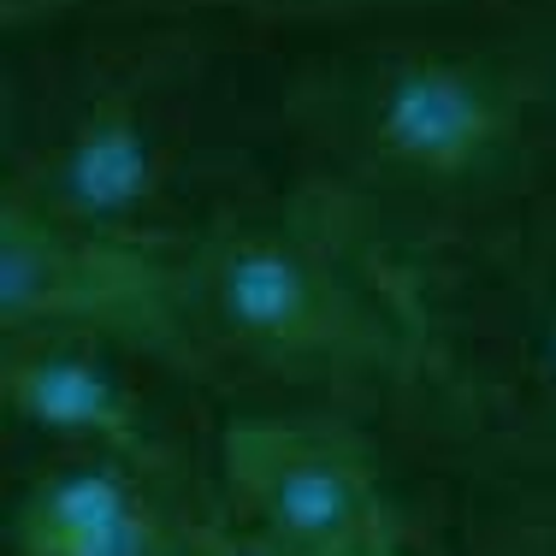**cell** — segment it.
Listing matches in <instances>:
<instances>
[{"label":"cell","instance_id":"1","mask_svg":"<svg viewBox=\"0 0 556 556\" xmlns=\"http://www.w3.org/2000/svg\"><path fill=\"white\" fill-rule=\"evenodd\" d=\"M290 108L379 178L468 190L533 149L556 108V54L497 30H391L314 54Z\"/></svg>","mask_w":556,"mask_h":556},{"label":"cell","instance_id":"2","mask_svg":"<svg viewBox=\"0 0 556 556\" xmlns=\"http://www.w3.org/2000/svg\"><path fill=\"white\" fill-rule=\"evenodd\" d=\"M202 89L207 42L190 24L101 36L72 54L54 108L12 154L7 190L84 231L166 243L161 214L190 149Z\"/></svg>","mask_w":556,"mask_h":556},{"label":"cell","instance_id":"3","mask_svg":"<svg viewBox=\"0 0 556 556\" xmlns=\"http://www.w3.org/2000/svg\"><path fill=\"white\" fill-rule=\"evenodd\" d=\"M149 237H108L54 219L30 195L0 202V326L84 332L190 367L202 332L190 314V267Z\"/></svg>","mask_w":556,"mask_h":556},{"label":"cell","instance_id":"4","mask_svg":"<svg viewBox=\"0 0 556 556\" xmlns=\"http://www.w3.org/2000/svg\"><path fill=\"white\" fill-rule=\"evenodd\" d=\"M184 267L202 343L214 338L273 367H326L367 343L343 273L296 225H225Z\"/></svg>","mask_w":556,"mask_h":556},{"label":"cell","instance_id":"5","mask_svg":"<svg viewBox=\"0 0 556 556\" xmlns=\"http://www.w3.org/2000/svg\"><path fill=\"white\" fill-rule=\"evenodd\" d=\"M231 521L278 556H396L367 450L320 420H231L219 439Z\"/></svg>","mask_w":556,"mask_h":556},{"label":"cell","instance_id":"6","mask_svg":"<svg viewBox=\"0 0 556 556\" xmlns=\"http://www.w3.org/2000/svg\"><path fill=\"white\" fill-rule=\"evenodd\" d=\"M195 527L154 492V468L96 450H60L12 503L18 556H184Z\"/></svg>","mask_w":556,"mask_h":556},{"label":"cell","instance_id":"7","mask_svg":"<svg viewBox=\"0 0 556 556\" xmlns=\"http://www.w3.org/2000/svg\"><path fill=\"white\" fill-rule=\"evenodd\" d=\"M0 403L12 427L54 439L60 450H96L161 468L149 432V403L118 374L101 338L84 332H7Z\"/></svg>","mask_w":556,"mask_h":556},{"label":"cell","instance_id":"8","mask_svg":"<svg viewBox=\"0 0 556 556\" xmlns=\"http://www.w3.org/2000/svg\"><path fill=\"white\" fill-rule=\"evenodd\" d=\"M184 556H278V551H267L255 533H243V527H195V539H190V551Z\"/></svg>","mask_w":556,"mask_h":556},{"label":"cell","instance_id":"9","mask_svg":"<svg viewBox=\"0 0 556 556\" xmlns=\"http://www.w3.org/2000/svg\"><path fill=\"white\" fill-rule=\"evenodd\" d=\"M7 7V30H30V24H48L60 12H72L77 0H0Z\"/></svg>","mask_w":556,"mask_h":556},{"label":"cell","instance_id":"10","mask_svg":"<svg viewBox=\"0 0 556 556\" xmlns=\"http://www.w3.org/2000/svg\"><path fill=\"white\" fill-rule=\"evenodd\" d=\"M539 374H545V386L556 391V302H551L545 326H539Z\"/></svg>","mask_w":556,"mask_h":556}]
</instances>
